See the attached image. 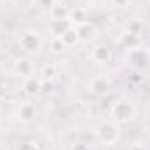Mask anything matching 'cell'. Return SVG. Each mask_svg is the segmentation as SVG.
Segmentation results:
<instances>
[{"label":"cell","mask_w":150,"mask_h":150,"mask_svg":"<svg viewBox=\"0 0 150 150\" xmlns=\"http://www.w3.org/2000/svg\"><path fill=\"white\" fill-rule=\"evenodd\" d=\"M0 127H2V126H0Z\"/></svg>","instance_id":"28"},{"label":"cell","mask_w":150,"mask_h":150,"mask_svg":"<svg viewBox=\"0 0 150 150\" xmlns=\"http://www.w3.org/2000/svg\"><path fill=\"white\" fill-rule=\"evenodd\" d=\"M12 70H14V74L18 75V77L26 79V77L35 75V63H33L30 58H19V59L14 63Z\"/></svg>","instance_id":"6"},{"label":"cell","mask_w":150,"mask_h":150,"mask_svg":"<svg viewBox=\"0 0 150 150\" xmlns=\"http://www.w3.org/2000/svg\"><path fill=\"white\" fill-rule=\"evenodd\" d=\"M72 150H89V145L84 143V142H77L72 145Z\"/></svg>","instance_id":"22"},{"label":"cell","mask_w":150,"mask_h":150,"mask_svg":"<svg viewBox=\"0 0 150 150\" xmlns=\"http://www.w3.org/2000/svg\"><path fill=\"white\" fill-rule=\"evenodd\" d=\"M68 16H70V9L67 5H63L61 2H56L49 7L51 21H63V19H68Z\"/></svg>","instance_id":"11"},{"label":"cell","mask_w":150,"mask_h":150,"mask_svg":"<svg viewBox=\"0 0 150 150\" xmlns=\"http://www.w3.org/2000/svg\"><path fill=\"white\" fill-rule=\"evenodd\" d=\"M35 105L33 103H30V101H25V103H21L19 105V108H18V120L21 122V124H30L33 119H35Z\"/></svg>","instance_id":"9"},{"label":"cell","mask_w":150,"mask_h":150,"mask_svg":"<svg viewBox=\"0 0 150 150\" xmlns=\"http://www.w3.org/2000/svg\"><path fill=\"white\" fill-rule=\"evenodd\" d=\"M75 28H77V33H79V42L89 44V42H93L94 38L98 37V28L91 21H86V23H82V25H79Z\"/></svg>","instance_id":"7"},{"label":"cell","mask_w":150,"mask_h":150,"mask_svg":"<svg viewBox=\"0 0 150 150\" xmlns=\"http://www.w3.org/2000/svg\"><path fill=\"white\" fill-rule=\"evenodd\" d=\"M127 32L140 35V33H142V23H140V21H133V23H129V26H127Z\"/></svg>","instance_id":"21"},{"label":"cell","mask_w":150,"mask_h":150,"mask_svg":"<svg viewBox=\"0 0 150 150\" xmlns=\"http://www.w3.org/2000/svg\"><path fill=\"white\" fill-rule=\"evenodd\" d=\"M87 89L94 96H105L112 89V82L107 75H96L87 82Z\"/></svg>","instance_id":"5"},{"label":"cell","mask_w":150,"mask_h":150,"mask_svg":"<svg viewBox=\"0 0 150 150\" xmlns=\"http://www.w3.org/2000/svg\"><path fill=\"white\" fill-rule=\"evenodd\" d=\"M45 2H47L49 5H52V4H56V2H59V0H45Z\"/></svg>","instance_id":"24"},{"label":"cell","mask_w":150,"mask_h":150,"mask_svg":"<svg viewBox=\"0 0 150 150\" xmlns=\"http://www.w3.org/2000/svg\"><path fill=\"white\" fill-rule=\"evenodd\" d=\"M91 58L96 61V63H108L110 58H112V52H110V47L100 44V45H94L93 51H91Z\"/></svg>","instance_id":"12"},{"label":"cell","mask_w":150,"mask_h":150,"mask_svg":"<svg viewBox=\"0 0 150 150\" xmlns=\"http://www.w3.org/2000/svg\"><path fill=\"white\" fill-rule=\"evenodd\" d=\"M40 79L42 80H52V77L56 75V68H54V65H44L42 68H40Z\"/></svg>","instance_id":"17"},{"label":"cell","mask_w":150,"mask_h":150,"mask_svg":"<svg viewBox=\"0 0 150 150\" xmlns=\"http://www.w3.org/2000/svg\"><path fill=\"white\" fill-rule=\"evenodd\" d=\"M70 26H74L68 19H63V21H49V33L51 37H61Z\"/></svg>","instance_id":"13"},{"label":"cell","mask_w":150,"mask_h":150,"mask_svg":"<svg viewBox=\"0 0 150 150\" xmlns=\"http://www.w3.org/2000/svg\"><path fill=\"white\" fill-rule=\"evenodd\" d=\"M42 80V79H40ZM54 91V82L52 80H42L40 82V93L42 94H51Z\"/></svg>","instance_id":"19"},{"label":"cell","mask_w":150,"mask_h":150,"mask_svg":"<svg viewBox=\"0 0 150 150\" xmlns=\"http://www.w3.org/2000/svg\"><path fill=\"white\" fill-rule=\"evenodd\" d=\"M61 40H63V44L67 45V47H72V45H75L77 42H79V33H77V28L75 26H70L63 35H61Z\"/></svg>","instance_id":"15"},{"label":"cell","mask_w":150,"mask_h":150,"mask_svg":"<svg viewBox=\"0 0 150 150\" xmlns=\"http://www.w3.org/2000/svg\"><path fill=\"white\" fill-rule=\"evenodd\" d=\"M80 2H84V0H80Z\"/></svg>","instance_id":"27"},{"label":"cell","mask_w":150,"mask_h":150,"mask_svg":"<svg viewBox=\"0 0 150 150\" xmlns=\"http://www.w3.org/2000/svg\"><path fill=\"white\" fill-rule=\"evenodd\" d=\"M2 113H4V108H2V105H0V119H2Z\"/></svg>","instance_id":"25"},{"label":"cell","mask_w":150,"mask_h":150,"mask_svg":"<svg viewBox=\"0 0 150 150\" xmlns=\"http://www.w3.org/2000/svg\"><path fill=\"white\" fill-rule=\"evenodd\" d=\"M68 21H70L74 26H79V25L89 21V19H87V11H86L84 7H74V9H70Z\"/></svg>","instance_id":"14"},{"label":"cell","mask_w":150,"mask_h":150,"mask_svg":"<svg viewBox=\"0 0 150 150\" xmlns=\"http://www.w3.org/2000/svg\"><path fill=\"white\" fill-rule=\"evenodd\" d=\"M127 63L136 70H143L150 65V52L142 45L134 47V49L127 51Z\"/></svg>","instance_id":"4"},{"label":"cell","mask_w":150,"mask_h":150,"mask_svg":"<svg viewBox=\"0 0 150 150\" xmlns=\"http://www.w3.org/2000/svg\"><path fill=\"white\" fill-rule=\"evenodd\" d=\"M134 115H136V107L129 100H119L117 103H113L112 110H110V117L117 124L131 122L134 119Z\"/></svg>","instance_id":"2"},{"label":"cell","mask_w":150,"mask_h":150,"mask_svg":"<svg viewBox=\"0 0 150 150\" xmlns=\"http://www.w3.org/2000/svg\"><path fill=\"white\" fill-rule=\"evenodd\" d=\"M94 134L98 138V142L101 145H107V147H112L115 145L119 140H120V124L110 120H103L96 126L94 129Z\"/></svg>","instance_id":"1"},{"label":"cell","mask_w":150,"mask_h":150,"mask_svg":"<svg viewBox=\"0 0 150 150\" xmlns=\"http://www.w3.org/2000/svg\"><path fill=\"white\" fill-rule=\"evenodd\" d=\"M4 2H7V0H0V4H4Z\"/></svg>","instance_id":"26"},{"label":"cell","mask_w":150,"mask_h":150,"mask_svg":"<svg viewBox=\"0 0 150 150\" xmlns=\"http://www.w3.org/2000/svg\"><path fill=\"white\" fill-rule=\"evenodd\" d=\"M40 77L37 75H32V77H26L23 79V84H21V89L26 96H37L40 94Z\"/></svg>","instance_id":"10"},{"label":"cell","mask_w":150,"mask_h":150,"mask_svg":"<svg viewBox=\"0 0 150 150\" xmlns=\"http://www.w3.org/2000/svg\"><path fill=\"white\" fill-rule=\"evenodd\" d=\"M117 42H119L120 47H124V49H127V51H131V49L142 45V38H140V35L131 33V32H127V30H124V32L119 35Z\"/></svg>","instance_id":"8"},{"label":"cell","mask_w":150,"mask_h":150,"mask_svg":"<svg viewBox=\"0 0 150 150\" xmlns=\"http://www.w3.org/2000/svg\"><path fill=\"white\" fill-rule=\"evenodd\" d=\"M127 150H145V147L143 145H131Z\"/></svg>","instance_id":"23"},{"label":"cell","mask_w":150,"mask_h":150,"mask_svg":"<svg viewBox=\"0 0 150 150\" xmlns=\"http://www.w3.org/2000/svg\"><path fill=\"white\" fill-rule=\"evenodd\" d=\"M49 51L52 54H61V52L67 51V45L63 44V40L59 37H51V40H49Z\"/></svg>","instance_id":"16"},{"label":"cell","mask_w":150,"mask_h":150,"mask_svg":"<svg viewBox=\"0 0 150 150\" xmlns=\"http://www.w3.org/2000/svg\"><path fill=\"white\" fill-rule=\"evenodd\" d=\"M110 2H112V5L115 9H126L133 4V0H110Z\"/></svg>","instance_id":"20"},{"label":"cell","mask_w":150,"mask_h":150,"mask_svg":"<svg viewBox=\"0 0 150 150\" xmlns=\"http://www.w3.org/2000/svg\"><path fill=\"white\" fill-rule=\"evenodd\" d=\"M18 45L25 54L35 56V54H38V51L42 47V38L35 30H26L18 37Z\"/></svg>","instance_id":"3"},{"label":"cell","mask_w":150,"mask_h":150,"mask_svg":"<svg viewBox=\"0 0 150 150\" xmlns=\"http://www.w3.org/2000/svg\"><path fill=\"white\" fill-rule=\"evenodd\" d=\"M16 150H40V149H38L37 142H33V140H25V142H19V143H18Z\"/></svg>","instance_id":"18"}]
</instances>
